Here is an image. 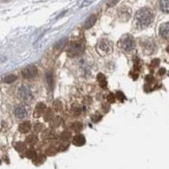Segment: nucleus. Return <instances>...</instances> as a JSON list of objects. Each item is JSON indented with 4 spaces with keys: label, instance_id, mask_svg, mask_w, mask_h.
<instances>
[{
    "label": "nucleus",
    "instance_id": "nucleus-1",
    "mask_svg": "<svg viewBox=\"0 0 169 169\" xmlns=\"http://www.w3.org/2000/svg\"><path fill=\"white\" fill-rule=\"evenodd\" d=\"M154 13L149 7L139 9L135 15V23L138 28H145L149 26L154 21Z\"/></svg>",
    "mask_w": 169,
    "mask_h": 169
},
{
    "label": "nucleus",
    "instance_id": "nucleus-2",
    "mask_svg": "<svg viewBox=\"0 0 169 169\" xmlns=\"http://www.w3.org/2000/svg\"><path fill=\"white\" fill-rule=\"evenodd\" d=\"M135 46H136L135 39H134L133 36L130 35V34L123 35L119 41L120 49H123L125 52H132L135 49Z\"/></svg>",
    "mask_w": 169,
    "mask_h": 169
},
{
    "label": "nucleus",
    "instance_id": "nucleus-3",
    "mask_svg": "<svg viewBox=\"0 0 169 169\" xmlns=\"http://www.w3.org/2000/svg\"><path fill=\"white\" fill-rule=\"evenodd\" d=\"M97 49L99 51V53H101L102 55H106L109 54L112 51V43L109 39H102L99 41V43L97 45Z\"/></svg>",
    "mask_w": 169,
    "mask_h": 169
},
{
    "label": "nucleus",
    "instance_id": "nucleus-4",
    "mask_svg": "<svg viewBox=\"0 0 169 169\" xmlns=\"http://www.w3.org/2000/svg\"><path fill=\"white\" fill-rule=\"evenodd\" d=\"M141 47L145 52V54H152L156 51V43L152 39L145 38L140 41Z\"/></svg>",
    "mask_w": 169,
    "mask_h": 169
},
{
    "label": "nucleus",
    "instance_id": "nucleus-5",
    "mask_svg": "<svg viewBox=\"0 0 169 169\" xmlns=\"http://www.w3.org/2000/svg\"><path fill=\"white\" fill-rule=\"evenodd\" d=\"M84 51V45L81 42H75L71 45V47L68 50V53L70 56H77V55L81 54Z\"/></svg>",
    "mask_w": 169,
    "mask_h": 169
},
{
    "label": "nucleus",
    "instance_id": "nucleus-6",
    "mask_svg": "<svg viewBox=\"0 0 169 169\" xmlns=\"http://www.w3.org/2000/svg\"><path fill=\"white\" fill-rule=\"evenodd\" d=\"M18 97H20L22 101H30L32 99V92L30 88L25 85H22L18 89Z\"/></svg>",
    "mask_w": 169,
    "mask_h": 169
},
{
    "label": "nucleus",
    "instance_id": "nucleus-7",
    "mask_svg": "<svg viewBox=\"0 0 169 169\" xmlns=\"http://www.w3.org/2000/svg\"><path fill=\"white\" fill-rule=\"evenodd\" d=\"M38 75V68L35 65H28L25 68H23L22 71V76L25 79H33L35 78V76Z\"/></svg>",
    "mask_w": 169,
    "mask_h": 169
},
{
    "label": "nucleus",
    "instance_id": "nucleus-8",
    "mask_svg": "<svg viewBox=\"0 0 169 169\" xmlns=\"http://www.w3.org/2000/svg\"><path fill=\"white\" fill-rule=\"evenodd\" d=\"M14 113H15V116L17 118L23 119V118H25L26 116L28 115V108L26 106H23V105H20V106L16 107Z\"/></svg>",
    "mask_w": 169,
    "mask_h": 169
},
{
    "label": "nucleus",
    "instance_id": "nucleus-9",
    "mask_svg": "<svg viewBox=\"0 0 169 169\" xmlns=\"http://www.w3.org/2000/svg\"><path fill=\"white\" fill-rule=\"evenodd\" d=\"M159 34H160V36L163 39L168 41V39H169V22L163 23V24L160 25Z\"/></svg>",
    "mask_w": 169,
    "mask_h": 169
},
{
    "label": "nucleus",
    "instance_id": "nucleus-10",
    "mask_svg": "<svg viewBox=\"0 0 169 169\" xmlns=\"http://www.w3.org/2000/svg\"><path fill=\"white\" fill-rule=\"evenodd\" d=\"M72 142L74 145H76V146H82V145L85 144V137L83 135H81V134H78V135H76L73 138Z\"/></svg>",
    "mask_w": 169,
    "mask_h": 169
},
{
    "label": "nucleus",
    "instance_id": "nucleus-11",
    "mask_svg": "<svg viewBox=\"0 0 169 169\" xmlns=\"http://www.w3.org/2000/svg\"><path fill=\"white\" fill-rule=\"evenodd\" d=\"M46 110H47V107H46V105H45V103H39L35 107V110H34V116L38 117V116L45 113Z\"/></svg>",
    "mask_w": 169,
    "mask_h": 169
},
{
    "label": "nucleus",
    "instance_id": "nucleus-12",
    "mask_svg": "<svg viewBox=\"0 0 169 169\" xmlns=\"http://www.w3.org/2000/svg\"><path fill=\"white\" fill-rule=\"evenodd\" d=\"M46 82H47V85L49 87V89L52 90L54 87V76L52 72H48L46 74Z\"/></svg>",
    "mask_w": 169,
    "mask_h": 169
},
{
    "label": "nucleus",
    "instance_id": "nucleus-13",
    "mask_svg": "<svg viewBox=\"0 0 169 169\" xmlns=\"http://www.w3.org/2000/svg\"><path fill=\"white\" fill-rule=\"evenodd\" d=\"M96 22H97V16L96 15H91L90 17H88V19L86 20L85 24H84V27H85L86 29L91 28L92 26L96 24Z\"/></svg>",
    "mask_w": 169,
    "mask_h": 169
},
{
    "label": "nucleus",
    "instance_id": "nucleus-14",
    "mask_svg": "<svg viewBox=\"0 0 169 169\" xmlns=\"http://www.w3.org/2000/svg\"><path fill=\"white\" fill-rule=\"evenodd\" d=\"M31 130V125L29 121H24V123H22L21 125L19 126V131L21 132V133H28L29 131Z\"/></svg>",
    "mask_w": 169,
    "mask_h": 169
},
{
    "label": "nucleus",
    "instance_id": "nucleus-15",
    "mask_svg": "<svg viewBox=\"0 0 169 169\" xmlns=\"http://www.w3.org/2000/svg\"><path fill=\"white\" fill-rule=\"evenodd\" d=\"M160 9L165 14H169V0H160Z\"/></svg>",
    "mask_w": 169,
    "mask_h": 169
},
{
    "label": "nucleus",
    "instance_id": "nucleus-16",
    "mask_svg": "<svg viewBox=\"0 0 169 169\" xmlns=\"http://www.w3.org/2000/svg\"><path fill=\"white\" fill-rule=\"evenodd\" d=\"M97 82H99L100 86H101L102 88H106V87H107L106 77H105L103 74H99V75H97Z\"/></svg>",
    "mask_w": 169,
    "mask_h": 169
},
{
    "label": "nucleus",
    "instance_id": "nucleus-17",
    "mask_svg": "<svg viewBox=\"0 0 169 169\" xmlns=\"http://www.w3.org/2000/svg\"><path fill=\"white\" fill-rule=\"evenodd\" d=\"M71 129H72V131L77 132L78 133V132H80L83 129V125L80 121H75V123H73L72 125H71Z\"/></svg>",
    "mask_w": 169,
    "mask_h": 169
},
{
    "label": "nucleus",
    "instance_id": "nucleus-18",
    "mask_svg": "<svg viewBox=\"0 0 169 169\" xmlns=\"http://www.w3.org/2000/svg\"><path fill=\"white\" fill-rule=\"evenodd\" d=\"M71 138H72V133L68 131L62 132L61 135H60V140L63 141V142H68Z\"/></svg>",
    "mask_w": 169,
    "mask_h": 169
},
{
    "label": "nucleus",
    "instance_id": "nucleus-19",
    "mask_svg": "<svg viewBox=\"0 0 169 169\" xmlns=\"http://www.w3.org/2000/svg\"><path fill=\"white\" fill-rule=\"evenodd\" d=\"M119 15H120V18L123 20V16H126V21L130 18V16H131V13H130V9H128L127 7H123V9H121L119 10Z\"/></svg>",
    "mask_w": 169,
    "mask_h": 169
},
{
    "label": "nucleus",
    "instance_id": "nucleus-20",
    "mask_svg": "<svg viewBox=\"0 0 169 169\" xmlns=\"http://www.w3.org/2000/svg\"><path fill=\"white\" fill-rule=\"evenodd\" d=\"M16 79H17V76L16 75H7L5 76V77H3V82L5 83H13L14 81H16Z\"/></svg>",
    "mask_w": 169,
    "mask_h": 169
},
{
    "label": "nucleus",
    "instance_id": "nucleus-21",
    "mask_svg": "<svg viewBox=\"0 0 169 169\" xmlns=\"http://www.w3.org/2000/svg\"><path fill=\"white\" fill-rule=\"evenodd\" d=\"M58 152V149L56 146H54V145H52V146H50L49 149H47L46 150V154L48 156H54L56 155Z\"/></svg>",
    "mask_w": 169,
    "mask_h": 169
},
{
    "label": "nucleus",
    "instance_id": "nucleus-22",
    "mask_svg": "<svg viewBox=\"0 0 169 169\" xmlns=\"http://www.w3.org/2000/svg\"><path fill=\"white\" fill-rule=\"evenodd\" d=\"M82 111H84V108H81V107H74L72 108V110H71V113H72L73 115L75 116H78L80 115Z\"/></svg>",
    "mask_w": 169,
    "mask_h": 169
},
{
    "label": "nucleus",
    "instance_id": "nucleus-23",
    "mask_svg": "<svg viewBox=\"0 0 169 169\" xmlns=\"http://www.w3.org/2000/svg\"><path fill=\"white\" fill-rule=\"evenodd\" d=\"M45 160H46L45 156H35V158L33 159V162H34V164L39 165V164H42V163H44Z\"/></svg>",
    "mask_w": 169,
    "mask_h": 169
},
{
    "label": "nucleus",
    "instance_id": "nucleus-24",
    "mask_svg": "<svg viewBox=\"0 0 169 169\" xmlns=\"http://www.w3.org/2000/svg\"><path fill=\"white\" fill-rule=\"evenodd\" d=\"M15 147H16V149H17L18 152H25V149H26L25 143H22V142H18V143H16Z\"/></svg>",
    "mask_w": 169,
    "mask_h": 169
},
{
    "label": "nucleus",
    "instance_id": "nucleus-25",
    "mask_svg": "<svg viewBox=\"0 0 169 169\" xmlns=\"http://www.w3.org/2000/svg\"><path fill=\"white\" fill-rule=\"evenodd\" d=\"M43 138L44 139H52L54 138V133H52L51 130H47L43 133Z\"/></svg>",
    "mask_w": 169,
    "mask_h": 169
},
{
    "label": "nucleus",
    "instance_id": "nucleus-26",
    "mask_svg": "<svg viewBox=\"0 0 169 169\" xmlns=\"http://www.w3.org/2000/svg\"><path fill=\"white\" fill-rule=\"evenodd\" d=\"M36 141H38V138H36V136H34V135H30L26 138V142H27L28 144H34Z\"/></svg>",
    "mask_w": 169,
    "mask_h": 169
},
{
    "label": "nucleus",
    "instance_id": "nucleus-27",
    "mask_svg": "<svg viewBox=\"0 0 169 169\" xmlns=\"http://www.w3.org/2000/svg\"><path fill=\"white\" fill-rule=\"evenodd\" d=\"M26 156H27V158H29V159H34L36 156V152L33 149H30L26 152Z\"/></svg>",
    "mask_w": 169,
    "mask_h": 169
},
{
    "label": "nucleus",
    "instance_id": "nucleus-28",
    "mask_svg": "<svg viewBox=\"0 0 169 169\" xmlns=\"http://www.w3.org/2000/svg\"><path fill=\"white\" fill-rule=\"evenodd\" d=\"M45 119L46 120H51L52 117H53V113H52L51 109H47V111H45Z\"/></svg>",
    "mask_w": 169,
    "mask_h": 169
},
{
    "label": "nucleus",
    "instance_id": "nucleus-29",
    "mask_svg": "<svg viewBox=\"0 0 169 169\" xmlns=\"http://www.w3.org/2000/svg\"><path fill=\"white\" fill-rule=\"evenodd\" d=\"M60 123H61V118H60V117H55L54 119L52 120V126L55 127V128L59 127Z\"/></svg>",
    "mask_w": 169,
    "mask_h": 169
},
{
    "label": "nucleus",
    "instance_id": "nucleus-30",
    "mask_svg": "<svg viewBox=\"0 0 169 169\" xmlns=\"http://www.w3.org/2000/svg\"><path fill=\"white\" fill-rule=\"evenodd\" d=\"M67 41H68L67 39H60V42H58V43L56 44V48H57V49L62 48V47L64 46V44L67 43Z\"/></svg>",
    "mask_w": 169,
    "mask_h": 169
},
{
    "label": "nucleus",
    "instance_id": "nucleus-31",
    "mask_svg": "<svg viewBox=\"0 0 169 169\" xmlns=\"http://www.w3.org/2000/svg\"><path fill=\"white\" fill-rule=\"evenodd\" d=\"M43 129H44V127L42 123H35L33 127V130H34V132H36V133H38V132H41Z\"/></svg>",
    "mask_w": 169,
    "mask_h": 169
},
{
    "label": "nucleus",
    "instance_id": "nucleus-32",
    "mask_svg": "<svg viewBox=\"0 0 169 169\" xmlns=\"http://www.w3.org/2000/svg\"><path fill=\"white\" fill-rule=\"evenodd\" d=\"M53 106H54V109H55V110H57V111H59V110H61V108H62V106H61V103H60L59 101H55V102L53 103Z\"/></svg>",
    "mask_w": 169,
    "mask_h": 169
},
{
    "label": "nucleus",
    "instance_id": "nucleus-33",
    "mask_svg": "<svg viewBox=\"0 0 169 169\" xmlns=\"http://www.w3.org/2000/svg\"><path fill=\"white\" fill-rule=\"evenodd\" d=\"M101 118H102V116L100 114H94V115H92L91 120L94 121V123H97V121L101 120Z\"/></svg>",
    "mask_w": 169,
    "mask_h": 169
},
{
    "label": "nucleus",
    "instance_id": "nucleus-34",
    "mask_svg": "<svg viewBox=\"0 0 169 169\" xmlns=\"http://www.w3.org/2000/svg\"><path fill=\"white\" fill-rule=\"evenodd\" d=\"M115 97H117V99H119L120 101H123V100H125V94H123V92L120 91H117L115 94Z\"/></svg>",
    "mask_w": 169,
    "mask_h": 169
},
{
    "label": "nucleus",
    "instance_id": "nucleus-35",
    "mask_svg": "<svg viewBox=\"0 0 169 169\" xmlns=\"http://www.w3.org/2000/svg\"><path fill=\"white\" fill-rule=\"evenodd\" d=\"M107 101L109 102V103H113L115 101V96L113 94H110L109 96L107 97Z\"/></svg>",
    "mask_w": 169,
    "mask_h": 169
},
{
    "label": "nucleus",
    "instance_id": "nucleus-36",
    "mask_svg": "<svg viewBox=\"0 0 169 169\" xmlns=\"http://www.w3.org/2000/svg\"><path fill=\"white\" fill-rule=\"evenodd\" d=\"M68 147V144L65 143V142H64V143L60 144V146H59V149H59L60 152H63V150H67Z\"/></svg>",
    "mask_w": 169,
    "mask_h": 169
},
{
    "label": "nucleus",
    "instance_id": "nucleus-37",
    "mask_svg": "<svg viewBox=\"0 0 169 169\" xmlns=\"http://www.w3.org/2000/svg\"><path fill=\"white\" fill-rule=\"evenodd\" d=\"M158 64H159V59L152 60V65H158Z\"/></svg>",
    "mask_w": 169,
    "mask_h": 169
},
{
    "label": "nucleus",
    "instance_id": "nucleus-38",
    "mask_svg": "<svg viewBox=\"0 0 169 169\" xmlns=\"http://www.w3.org/2000/svg\"><path fill=\"white\" fill-rule=\"evenodd\" d=\"M3 1H7V0H3Z\"/></svg>",
    "mask_w": 169,
    "mask_h": 169
}]
</instances>
